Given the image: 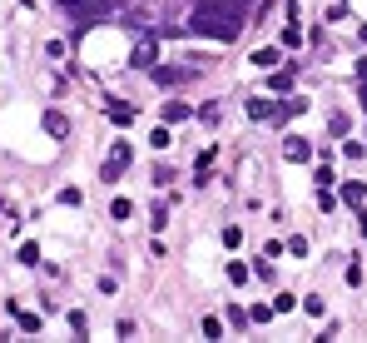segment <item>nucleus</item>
<instances>
[{
  "mask_svg": "<svg viewBox=\"0 0 367 343\" xmlns=\"http://www.w3.org/2000/svg\"><path fill=\"white\" fill-rule=\"evenodd\" d=\"M188 25L208 40H233L243 30V0H203V5H193Z\"/></svg>",
  "mask_w": 367,
  "mask_h": 343,
  "instance_id": "1",
  "label": "nucleus"
},
{
  "mask_svg": "<svg viewBox=\"0 0 367 343\" xmlns=\"http://www.w3.org/2000/svg\"><path fill=\"white\" fill-rule=\"evenodd\" d=\"M129 164V144H114V154H109V174H119Z\"/></svg>",
  "mask_w": 367,
  "mask_h": 343,
  "instance_id": "3",
  "label": "nucleus"
},
{
  "mask_svg": "<svg viewBox=\"0 0 367 343\" xmlns=\"http://www.w3.org/2000/svg\"><path fill=\"white\" fill-rule=\"evenodd\" d=\"M60 5H65L75 20H99V15L109 10V0H60Z\"/></svg>",
  "mask_w": 367,
  "mask_h": 343,
  "instance_id": "2",
  "label": "nucleus"
}]
</instances>
